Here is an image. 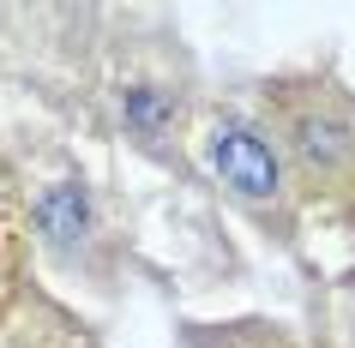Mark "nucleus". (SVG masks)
<instances>
[{
    "instance_id": "1",
    "label": "nucleus",
    "mask_w": 355,
    "mask_h": 348,
    "mask_svg": "<svg viewBox=\"0 0 355 348\" xmlns=\"http://www.w3.org/2000/svg\"><path fill=\"white\" fill-rule=\"evenodd\" d=\"M265 109L277 114L295 174L331 204L355 210V102L325 78H307V84H265Z\"/></svg>"
},
{
    "instance_id": "2",
    "label": "nucleus",
    "mask_w": 355,
    "mask_h": 348,
    "mask_svg": "<svg viewBox=\"0 0 355 348\" xmlns=\"http://www.w3.org/2000/svg\"><path fill=\"white\" fill-rule=\"evenodd\" d=\"M205 156H211V168H217V181H223L247 210H259V217L283 210V199H289V174H283L277 145H271L253 120H241V114L211 120Z\"/></svg>"
},
{
    "instance_id": "3",
    "label": "nucleus",
    "mask_w": 355,
    "mask_h": 348,
    "mask_svg": "<svg viewBox=\"0 0 355 348\" xmlns=\"http://www.w3.org/2000/svg\"><path fill=\"white\" fill-rule=\"evenodd\" d=\"M37 235H42V246H55V253H67V246H85L91 240V228H96V217H91V192L85 186H73V181H60V186H49L37 199Z\"/></svg>"
},
{
    "instance_id": "4",
    "label": "nucleus",
    "mask_w": 355,
    "mask_h": 348,
    "mask_svg": "<svg viewBox=\"0 0 355 348\" xmlns=\"http://www.w3.org/2000/svg\"><path fill=\"white\" fill-rule=\"evenodd\" d=\"M121 114H127V127L139 132V138H163L168 120H175V102H168L157 84H132V91L121 96Z\"/></svg>"
}]
</instances>
